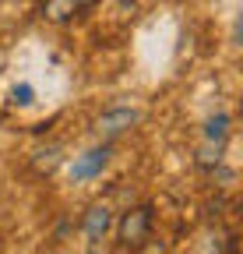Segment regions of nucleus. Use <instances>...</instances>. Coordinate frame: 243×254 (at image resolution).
<instances>
[{
  "instance_id": "nucleus-1",
  "label": "nucleus",
  "mask_w": 243,
  "mask_h": 254,
  "mask_svg": "<svg viewBox=\"0 0 243 254\" xmlns=\"http://www.w3.org/2000/svg\"><path fill=\"white\" fill-rule=\"evenodd\" d=\"M151 222H155V212H151V205H138V208H127L124 215H120L116 222V240L120 247H145L148 237H151Z\"/></svg>"
},
{
  "instance_id": "nucleus-2",
  "label": "nucleus",
  "mask_w": 243,
  "mask_h": 254,
  "mask_svg": "<svg viewBox=\"0 0 243 254\" xmlns=\"http://www.w3.org/2000/svg\"><path fill=\"white\" fill-rule=\"evenodd\" d=\"M138 124H141V110H138V106H109V110L96 120V131H99V138L113 141V138H120V134H127L131 127H138Z\"/></svg>"
},
{
  "instance_id": "nucleus-3",
  "label": "nucleus",
  "mask_w": 243,
  "mask_h": 254,
  "mask_svg": "<svg viewBox=\"0 0 243 254\" xmlns=\"http://www.w3.org/2000/svg\"><path fill=\"white\" fill-rule=\"evenodd\" d=\"M109 230H113V208H109L106 201L88 205V212L81 215V233H85V240L96 247L99 240H106Z\"/></svg>"
},
{
  "instance_id": "nucleus-4",
  "label": "nucleus",
  "mask_w": 243,
  "mask_h": 254,
  "mask_svg": "<svg viewBox=\"0 0 243 254\" xmlns=\"http://www.w3.org/2000/svg\"><path fill=\"white\" fill-rule=\"evenodd\" d=\"M109 155H113L109 145L88 148L85 155H78L74 163H71V177H74V180H96V177H102V170L109 166Z\"/></svg>"
},
{
  "instance_id": "nucleus-5",
  "label": "nucleus",
  "mask_w": 243,
  "mask_h": 254,
  "mask_svg": "<svg viewBox=\"0 0 243 254\" xmlns=\"http://www.w3.org/2000/svg\"><path fill=\"white\" fill-rule=\"evenodd\" d=\"M39 14L46 21H53V25H67L74 14H81V7H78V0H43Z\"/></svg>"
},
{
  "instance_id": "nucleus-6",
  "label": "nucleus",
  "mask_w": 243,
  "mask_h": 254,
  "mask_svg": "<svg viewBox=\"0 0 243 254\" xmlns=\"http://www.w3.org/2000/svg\"><path fill=\"white\" fill-rule=\"evenodd\" d=\"M60 163H64V148H60V145H46V148H36V152H32L36 173H53Z\"/></svg>"
},
{
  "instance_id": "nucleus-7",
  "label": "nucleus",
  "mask_w": 243,
  "mask_h": 254,
  "mask_svg": "<svg viewBox=\"0 0 243 254\" xmlns=\"http://www.w3.org/2000/svg\"><path fill=\"white\" fill-rule=\"evenodd\" d=\"M229 131H233V120H229L226 113H215V117L204 124V138L215 141V145H222V141L229 138Z\"/></svg>"
},
{
  "instance_id": "nucleus-8",
  "label": "nucleus",
  "mask_w": 243,
  "mask_h": 254,
  "mask_svg": "<svg viewBox=\"0 0 243 254\" xmlns=\"http://www.w3.org/2000/svg\"><path fill=\"white\" fill-rule=\"evenodd\" d=\"M215 163H222V145H215V141H208L201 152H197V166H204V170H211Z\"/></svg>"
},
{
  "instance_id": "nucleus-9",
  "label": "nucleus",
  "mask_w": 243,
  "mask_h": 254,
  "mask_svg": "<svg viewBox=\"0 0 243 254\" xmlns=\"http://www.w3.org/2000/svg\"><path fill=\"white\" fill-rule=\"evenodd\" d=\"M11 103L28 106V103H32V88H28V85H14V92H11Z\"/></svg>"
},
{
  "instance_id": "nucleus-10",
  "label": "nucleus",
  "mask_w": 243,
  "mask_h": 254,
  "mask_svg": "<svg viewBox=\"0 0 243 254\" xmlns=\"http://www.w3.org/2000/svg\"><path fill=\"white\" fill-rule=\"evenodd\" d=\"M96 4H99V0H78V7H81V11H92Z\"/></svg>"
},
{
  "instance_id": "nucleus-11",
  "label": "nucleus",
  "mask_w": 243,
  "mask_h": 254,
  "mask_svg": "<svg viewBox=\"0 0 243 254\" xmlns=\"http://www.w3.org/2000/svg\"><path fill=\"white\" fill-rule=\"evenodd\" d=\"M120 4H124V7H134V4H138V0H120Z\"/></svg>"
}]
</instances>
